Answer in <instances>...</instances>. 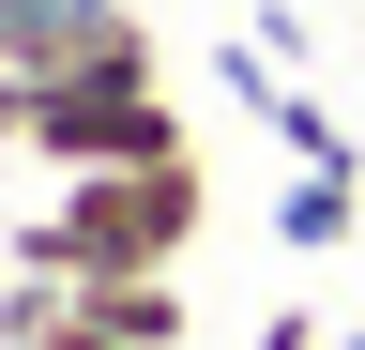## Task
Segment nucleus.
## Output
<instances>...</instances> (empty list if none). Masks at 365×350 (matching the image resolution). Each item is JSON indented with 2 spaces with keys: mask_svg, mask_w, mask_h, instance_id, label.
<instances>
[{
  "mask_svg": "<svg viewBox=\"0 0 365 350\" xmlns=\"http://www.w3.org/2000/svg\"><path fill=\"white\" fill-rule=\"evenodd\" d=\"M122 31V0H0V76H61Z\"/></svg>",
  "mask_w": 365,
  "mask_h": 350,
  "instance_id": "nucleus-4",
  "label": "nucleus"
},
{
  "mask_svg": "<svg viewBox=\"0 0 365 350\" xmlns=\"http://www.w3.org/2000/svg\"><path fill=\"white\" fill-rule=\"evenodd\" d=\"M274 244H289V259L365 244V168H289V198H274Z\"/></svg>",
  "mask_w": 365,
  "mask_h": 350,
  "instance_id": "nucleus-5",
  "label": "nucleus"
},
{
  "mask_svg": "<svg viewBox=\"0 0 365 350\" xmlns=\"http://www.w3.org/2000/svg\"><path fill=\"white\" fill-rule=\"evenodd\" d=\"M213 229V168L198 153H153V168H61V198L16 229L31 274H182V244Z\"/></svg>",
  "mask_w": 365,
  "mask_h": 350,
  "instance_id": "nucleus-1",
  "label": "nucleus"
},
{
  "mask_svg": "<svg viewBox=\"0 0 365 350\" xmlns=\"http://www.w3.org/2000/svg\"><path fill=\"white\" fill-rule=\"evenodd\" d=\"M0 138H16L31 168H153V153H198L137 16H122L91 61H61V76H0Z\"/></svg>",
  "mask_w": 365,
  "mask_h": 350,
  "instance_id": "nucleus-2",
  "label": "nucleus"
},
{
  "mask_svg": "<svg viewBox=\"0 0 365 350\" xmlns=\"http://www.w3.org/2000/svg\"><path fill=\"white\" fill-rule=\"evenodd\" d=\"M335 350H365V335H335Z\"/></svg>",
  "mask_w": 365,
  "mask_h": 350,
  "instance_id": "nucleus-7",
  "label": "nucleus"
},
{
  "mask_svg": "<svg viewBox=\"0 0 365 350\" xmlns=\"http://www.w3.org/2000/svg\"><path fill=\"white\" fill-rule=\"evenodd\" d=\"M259 350H335V335H319L304 304H274V320H259Z\"/></svg>",
  "mask_w": 365,
  "mask_h": 350,
  "instance_id": "nucleus-6",
  "label": "nucleus"
},
{
  "mask_svg": "<svg viewBox=\"0 0 365 350\" xmlns=\"http://www.w3.org/2000/svg\"><path fill=\"white\" fill-rule=\"evenodd\" d=\"M0 350H137V335H107V304H91L76 274H31V259H16V289H0Z\"/></svg>",
  "mask_w": 365,
  "mask_h": 350,
  "instance_id": "nucleus-3",
  "label": "nucleus"
}]
</instances>
